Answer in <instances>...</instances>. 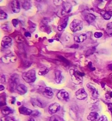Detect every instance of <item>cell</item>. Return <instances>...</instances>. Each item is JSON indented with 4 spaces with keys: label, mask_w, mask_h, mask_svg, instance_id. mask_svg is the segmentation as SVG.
Listing matches in <instances>:
<instances>
[{
    "label": "cell",
    "mask_w": 112,
    "mask_h": 121,
    "mask_svg": "<svg viewBox=\"0 0 112 121\" xmlns=\"http://www.w3.org/2000/svg\"><path fill=\"white\" fill-rule=\"evenodd\" d=\"M69 73L71 76L72 82L74 84L78 85L82 83L83 81V76L85 75L84 73H81L76 69H71Z\"/></svg>",
    "instance_id": "6da1fadb"
},
{
    "label": "cell",
    "mask_w": 112,
    "mask_h": 121,
    "mask_svg": "<svg viewBox=\"0 0 112 121\" xmlns=\"http://www.w3.org/2000/svg\"><path fill=\"white\" fill-rule=\"evenodd\" d=\"M22 78L27 83L34 82L36 79V70L34 69H31L27 72H24L22 74Z\"/></svg>",
    "instance_id": "7a4b0ae2"
},
{
    "label": "cell",
    "mask_w": 112,
    "mask_h": 121,
    "mask_svg": "<svg viewBox=\"0 0 112 121\" xmlns=\"http://www.w3.org/2000/svg\"><path fill=\"white\" fill-rule=\"evenodd\" d=\"M83 28V22L79 19H74L71 23L70 29L73 32L81 31Z\"/></svg>",
    "instance_id": "3957f363"
},
{
    "label": "cell",
    "mask_w": 112,
    "mask_h": 121,
    "mask_svg": "<svg viewBox=\"0 0 112 121\" xmlns=\"http://www.w3.org/2000/svg\"><path fill=\"white\" fill-rule=\"evenodd\" d=\"M19 82V77L17 74H13L10 79V88L12 91H14L17 88Z\"/></svg>",
    "instance_id": "277c9868"
},
{
    "label": "cell",
    "mask_w": 112,
    "mask_h": 121,
    "mask_svg": "<svg viewBox=\"0 0 112 121\" xmlns=\"http://www.w3.org/2000/svg\"><path fill=\"white\" fill-rule=\"evenodd\" d=\"M57 98L60 101L67 102L70 100V95L65 90H61L57 94Z\"/></svg>",
    "instance_id": "5b68a950"
},
{
    "label": "cell",
    "mask_w": 112,
    "mask_h": 121,
    "mask_svg": "<svg viewBox=\"0 0 112 121\" xmlns=\"http://www.w3.org/2000/svg\"><path fill=\"white\" fill-rule=\"evenodd\" d=\"M76 98L79 100H83L87 98V93L84 88H81L75 92Z\"/></svg>",
    "instance_id": "8992f818"
},
{
    "label": "cell",
    "mask_w": 112,
    "mask_h": 121,
    "mask_svg": "<svg viewBox=\"0 0 112 121\" xmlns=\"http://www.w3.org/2000/svg\"><path fill=\"white\" fill-rule=\"evenodd\" d=\"M12 38L8 36H5L2 39L1 41V46L4 48L8 49L12 46Z\"/></svg>",
    "instance_id": "52a82bcc"
},
{
    "label": "cell",
    "mask_w": 112,
    "mask_h": 121,
    "mask_svg": "<svg viewBox=\"0 0 112 121\" xmlns=\"http://www.w3.org/2000/svg\"><path fill=\"white\" fill-rule=\"evenodd\" d=\"M60 105L58 103H54L49 105L48 112L50 115L54 114L60 109Z\"/></svg>",
    "instance_id": "ba28073f"
},
{
    "label": "cell",
    "mask_w": 112,
    "mask_h": 121,
    "mask_svg": "<svg viewBox=\"0 0 112 121\" xmlns=\"http://www.w3.org/2000/svg\"><path fill=\"white\" fill-rule=\"evenodd\" d=\"M1 60H2L3 63L8 64V61H9V62H11L12 63L15 62L16 60V58L13 54L10 53L6 55L4 57L1 58Z\"/></svg>",
    "instance_id": "9c48e42d"
},
{
    "label": "cell",
    "mask_w": 112,
    "mask_h": 121,
    "mask_svg": "<svg viewBox=\"0 0 112 121\" xmlns=\"http://www.w3.org/2000/svg\"><path fill=\"white\" fill-rule=\"evenodd\" d=\"M12 10L15 13H18L20 12V4L18 0H13L11 3Z\"/></svg>",
    "instance_id": "30bf717a"
},
{
    "label": "cell",
    "mask_w": 112,
    "mask_h": 121,
    "mask_svg": "<svg viewBox=\"0 0 112 121\" xmlns=\"http://www.w3.org/2000/svg\"><path fill=\"white\" fill-rule=\"evenodd\" d=\"M87 87L89 91L92 92V96L94 98H97L99 96L98 91L92 85V84L89 83L87 84Z\"/></svg>",
    "instance_id": "8fae6325"
},
{
    "label": "cell",
    "mask_w": 112,
    "mask_h": 121,
    "mask_svg": "<svg viewBox=\"0 0 112 121\" xmlns=\"http://www.w3.org/2000/svg\"><path fill=\"white\" fill-rule=\"evenodd\" d=\"M16 89L20 95H25L28 91L27 87L23 84H20L18 85Z\"/></svg>",
    "instance_id": "7c38bea8"
},
{
    "label": "cell",
    "mask_w": 112,
    "mask_h": 121,
    "mask_svg": "<svg viewBox=\"0 0 112 121\" xmlns=\"http://www.w3.org/2000/svg\"><path fill=\"white\" fill-rule=\"evenodd\" d=\"M63 11L66 13H69L71 12L72 9V5L68 2H63Z\"/></svg>",
    "instance_id": "4fadbf2b"
},
{
    "label": "cell",
    "mask_w": 112,
    "mask_h": 121,
    "mask_svg": "<svg viewBox=\"0 0 112 121\" xmlns=\"http://www.w3.org/2000/svg\"><path fill=\"white\" fill-rule=\"evenodd\" d=\"M43 95L48 98H52L54 96V93L52 88L49 87H46L43 91Z\"/></svg>",
    "instance_id": "5bb4252c"
},
{
    "label": "cell",
    "mask_w": 112,
    "mask_h": 121,
    "mask_svg": "<svg viewBox=\"0 0 112 121\" xmlns=\"http://www.w3.org/2000/svg\"><path fill=\"white\" fill-rule=\"evenodd\" d=\"M19 112L21 114L24 115H31L32 111L30 109H29L24 106H22L19 108Z\"/></svg>",
    "instance_id": "9a60e30c"
},
{
    "label": "cell",
    "mask_w": 112,
    "mask_h": 121,
    "mask_svg": "<svg viewBox=\"0 0 112 121\" xmlns=\"http://www.w3.org/2000/svg\"><path fill=\"white\" fill-rule=\"evenodd\" d=\"M63 80V76L60 70H58L55 72V81L57 84H60Z\"/></svg>",
    "instance_id": "2e32d148"
},
{
    "label": "cell",
    "mask_w": 112,
    "mask_h": 121,
    "mask_svg": "<svg viewBox=\"0 0 112 121\" xmlns=\"http://www.w3.org/2000/svg\"><path fill=\"white\" fill-rule=\"evenodd\" d=\"M74 40L77 43H82L85 40L87 39V35L85 34H81V35L75 36L74 37Z\"/></svg>",
    "instance_id": "e0dca14e"
},
{
    "label": "cell",
    "mask_w": 112,
    "mask_h": 121,
    "mask_svg": "<svg viewBox=\"0 0 112 121\" xmlns=\"http://www.w3.org/2000/svg\"><path fill=\"white\" fill-rule=\"evenodd\" d=\"M31 101L32 105L34 106V107L38 106L40 108H43V104L38 98H32L31 100Z\"/></svg>",
    "instance_id": "ac0fdd59"
},
{
    "label": "cell",
    "mask_w": 112,
    "mask_h": 121,
    "mask_svg": "<svg viewBox=\"0 0 112 121\" xmlns=\"http://www.w3.org/2000/svg\"><path fill=\"white\" fill-rule=\"evenodd\" d=\"M95 16L94 14L89 13L86 15L85 17V20L87 21V22L91 24L95 20Z\"/></svg>",
    "instance_id": "d6986e66"
},
{
    "label": "cell",
    "mask_w": 112,
    "mask_h": 121,
    "mask_svg": "<svg viewBox=\"0 0 112 121\" xmlns=\"http://www.w3.org/2000/svg\"><path fill=\"white\" fill-rule=\"evenodd\" d=\"M99 116L98 113L96 112H92L90 113L89 115L87 117V119L90 121H95L97 119Z\"/></svg>",
    "instance_id": "ffe728a7"
},
{
    "label": "cell",
    "mask_w": 112,
    "mask_h": 121,
    "mask_svg": "<svg viewBox=\"0 0 112 121\" xmlns=\"http://www.w3.org/2000/svg\"><path fill=\"white\" fill-rule=\"evenodd\" d=\"M1 112L4 115H7L13 113L14 112V111L10 107H8V106H5V107H4L1 110Z\"/></svg>",
    "instance_id": "44dd1931"
},
{
    "label": "cell",
    "mask_w": 112,
    "mask_h": 121,
    "mask_svg": "<svg viewBox=\"0 0 112 121\" xmlns=\"http://www.w3.org/2000/svg\"><path fill=\"white\" fill-rule=\"evenodd\" d=\"M68 17L65 18L63 20V23H62L61 25H60L58 26V30L59 31H62L63 29H65L67 27V21H68Z\"/></svg>",
    "instance_id": "7402d4cb"
},
{
    "label": "cell",
    "mask_w": 112,
    "mask_h": 121,
    "mask_svg": "<svg viewBox=\"0 0 112 121\" xmlns=\"http://www.w3.org/2000/svg\"><path fill=\"white\" fill-rule=\"evenodd\" d=\"M49 72V69L46 67H43L41 68L39 71L38 73V74L40 76H44L46 75Z\"/></svg>",
    "instance_id": "603a6c76"
},
{
    "label": "cell",
    "mask_w": 112,
    "mask_h": 121,
    "mask_svg": "<svg viewBox=\"0 0 112 121\" xmlns=\"http://www.w3.org/2000/svg\"><path fill=\"white\" fill-rule=\"evenodd\" d=\"M31 7H32L31 4L29 1H28V0L25 1L22 4V7H23V9L26 10L31 9Z\"/></svg>",
    "instance_id": "cb8c5ba5"
},
{
    "label": "cell",
    "mask_w": 112,
    "mask_h": 121,
    "mask_svg": "<svg viewBox=\"0 0 112 121\" xmlns=\"http://www.w3.org/2000/svg\"><path fill=\"white\" fill-rule=\"evenodd\" d=\"M49 121H64L63 118H61L60 116L58 115H55L52 116V117L50 118Z\"/></svg>",
    "instance_id": "d4e9b609"
},
{
    "label": "cell",
    "mask_w": 112,
    "mask_h": 121,
    "mask_svg": "<svg viewBox=\"0 0 112 121\" xmlns=\"http://www.w3.org/2000/svg\"><path fill=\"white\" fill-rule=\"evenodd\" d=\"M112 16V12H107L103 15L104 18L105 20H108L110 19Z\"/></svg>",
    "instance_id": "484cf974"
},
{
    "label": "cell",
    "mask_w": 112,
    "mask_h": 121,
    "mask_svg": "<svg viewBox=\"0 0 112 121\" xmlns=\"http://www.w3.org/2000/svg\"><path fill=\"white\" fill-rule=\"evenodd\" d=\"M29 31L31 32L32 33L33 32H34L36 29V25H35L34 23L30 22H29Z\"/></svg>",
    "instance_id": "4316f807"
},
{
    "label": "cell",
    "mask_w": 112,
    "mask_h": 121,
    "mask_svg": "<svg viewBox=\"0 0 112 121\" xmlns=\"http://www.w3.org/2000/svg\"><path fill=\"white\" fill-rule=\"evenodd\" d=\"M8 17V14L5 12H4L2 10L0 11V19L1 20L6 19Z\"/></svg>",
    "instance_id": "83f0119b"
},
{
    "label": "cell",
    "mask_w": 112,
    "mask_h": 121,
    "mask_svg": "<svg viewBox=\"0 0 112 121\" xmlns=\"http://www.w3.org/2000/svg\"><path fill=\"white\" fill-rule=\"evenodd\" d=\"M31 115L32 116H34V117H38V116H40V113L37 110H34V111H32Z\"/></svg>",
    "instance_id": "f1b7e54d"
},
{
    "label": "cell",
    "mask_w": 112,
    "mask_h": 121,
    "mask_svg": "<svg viewBox=\"0 0 112 121\" xmlns=\"http://www.w3.org/2000/svg\"><path fill=\"white\" fill-rule=\"evenodd\" d=\"M12 23L14 27H16L19 23V21L17 19H13L12 20Z\"/></svg>",
    "instance_id": "f546056e"
},
{
    "label": "cell",
    "mask_w": 112,
    "mask_h": 121,
    "mask_svg": "<svg viewBox=\"0 0 112 121\" xmlns=\"http://www.w3.org/2000/svg\"><path fill=\"white\" fill-rule=\"evenodd\" d=\"M103 33L102 32H96L94 34V36L96 38H99L103 36Z\"/></svg>",
    "instance_id": "4dcf8cb0"
},
{
    "label": "cell",
    "mask_w": 112,
    "mask_h": 121,
    "mask_svg": "<svg viewBox=\"0 0 112 121\" xmlns=\"http://www.w3.org/2000/svg\"><path fill=\"white\" fill-rule=\"evenodd\" d=\"M98 121H107V118L105 115L101 116L99 118Z\"/></svg>",
    "instance_id": "1f68e13d"
},
{
    "label": "cell",
    "mask_w": 112,
    "mask_h": 121,
    "mask_svg": "<svg viewBox=\"0 0 112 121\" xmlns=\"http://www.w3.org/2000/svg\"><path fill=\"white\" fill-rule=\"evenodd\" d=\"M4 121H15L14 118H12L11 117L7 116L4 119Z\"/></svg>",
    "instance_id": "d6a6232c"
},
{
    "label": "cell",
    "mask_w": 112,
    "mask_h": 121,
    "mask_svg": "<svg viewBox=\"0 0 112 121\" xmlns=\"http://www.w3.org/2000/svg\"><path fill=\"white\" fill-rule=\"evenodd\" d=\"M2 29H3V30H6V31H8L9 30V26L7 25H6V26H4H4H3V27H2Z\"/></svg>",
    "instance_id": "836d02e7"
},
{
    "label": "cell",
    "mask_w": 112,
    "mask_h": 121,
    "mask_svg": "<svg viewBox=\"0 0 112 121\" xmlns=\"http://www.w3.org/2000/svg\"><path fill=\"white\" fill-rule=\"evenodd\" d=\"M24 35H25V36L26 37H30L31 36V33H29V32H26L25 33Z\"/></svg>",
    "instance_id": "e575fe53"
},
{
    "label": "cell",
    "mask_w": 112,
    "mask_h": 121,
    "mask_svg": "<svg viewBox=\"0 0 112 121\" xmlns=\"http://www.w3.org/2000/svg\"><path fill=\"white\" fill-rule=\"evenodd\" d=\"M108 108L109 109L110 112L111 113V114L112 115V103H110V104H109V105H108Z\"/></svg>",
    "instance_id": "d590c367"
},
{
    "label": "cell",
    "mask_w": 112,
    "mask_h": 121,
    "mask_svg": "<svg viewBox=\"0 0 112 121\" xmlns=\"http://www.w3.org/2000/svg\"><path fill=\"white\" fill-rule=\"evenodd\" d=\"M107 27L109 29H112V22L110 23H108L107 24Z\"/></svg>",
    "instance_id": "8d00e7d4"
},
{
    "label": "cell",
    "mask_w": 112,
    "mask_h": 121,
    "mask_svg": "<svg viewBox=\"0 0 112 121\" xmlns=\"http://www.w3.org/2000/svg\"><path fill=\"white\" fill-rule=\"evenodd\" d=\"M4 89V87L2 85H1L0 86V91H2Z\"/></svg>",
    "instance_id": "74e56055"
},
{
    "label": "cell",
    "mask_w": 112,
    "mask_h": 121,
    "mask_svg": "<svg viewBox=\"0 0 112 121\" xmlns=\"http://www.w3.org/2000/svg\"><path fill=\"white\" fill-rule=\"evenodd\" d=\"M108 67H109V69L112 70V64L109 65Z\"/></svg>",
    "instance_id": "f35d334b"
},
{
    "label": "cell",
    "mask_w": 112,
    "mask_h": 121,
    "mask_svg": "<svg viewBox=\"0 0 112 121\" xmlns=\"http://www.w3.org/2000/svg\"><path fill=\"white\" fill-rule=\"evenodd\" d=\"M109 30H111V31H112L111 32H109V33L110 35H112V29H109Z\"/></svg>",
    "instance_id": "ab89813d"
},
{
    "label": "cell",
    "mask_w": 112,
    "mask_h": 121,
    "mask_svg": "<svg viewBox=\"0 0 112 121\" xmlns=\"http://www.w3.org/2000/svg\"><path fill=\"white\" fill-rule=\"evenodd\" d=\"M110 97H112V92H111L110 93Z\"/></svg>",
    "instance_id": "60d3db41"
}]
</instances>
